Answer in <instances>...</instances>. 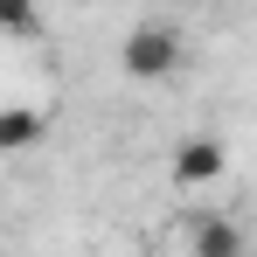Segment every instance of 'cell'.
<instances>
[{"label": "cell", "instance_id": "3", "mask_svg": "<svg viewBox=\"0 0 257 257\" xmlns=\"http://www.w3.org/2000/svg\"><path fill=\"white\" fill-rule=\"evenodd\" d=\"M167 174H174V188H209V181L229 174V146H222V139H181Z\"/></svg>", "mask_w": 257, "mask_h": 257}, {"label": "cell", "instance_id": "2", "mask_svg": "<svg viewBox=\"0 0 257 257\" xmlns=\"http://www.w3.org/2000/svg\"><path fill=\"white\" fill-rule=\"evenodd\" d=\"M167 250L174 257H243V229L229 222V215H174V236H167Z\"/></svg>", "mask_w": 257, "mask_h": 257}, {"label": "cell", "instance_id": "5", "mask_svg": "<svg viewBox=\"0 0 257 257\" xmlns=\"http://www.w3.org/2000/svg\"><path fill=\"white\" fill-rule=\"evenodd\" d=\"M0 35H42V14L21 0H0Z\"/></svg>", "mask_w": 257, "mask_h": 257}, {"label": "cell", "instance_id": "4", "mask_svg": "<svg viewBox=\"0 0 257 257\" xmlns=\"http://www.w3.org/2000/svg\"><path fill=\"white\" fill-rule=\"evenodd\" d=\"M49 139V111L35 104H0V153H28Z\"/></svg>", "mask_w": 257, "mask_h": 257}, {"label": "cell", "instance_id": "1", "mask_svg": "<svg viewBox=\"0 0 257 257\" xmlns=\"http://www.w3.org/2000/svg\"><path fill=\"white\" fill-rule=\"evenodd\" d=\"M118 70L153 84V77H174L181 70V28L174 21H132L125 42H118Z\"/></svg>", "mask_w": 257, "mask_h": 257}]
</instances>
